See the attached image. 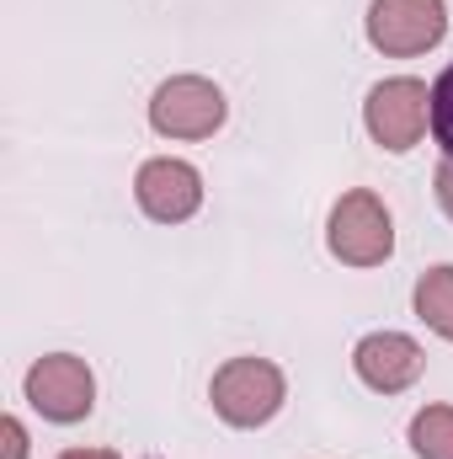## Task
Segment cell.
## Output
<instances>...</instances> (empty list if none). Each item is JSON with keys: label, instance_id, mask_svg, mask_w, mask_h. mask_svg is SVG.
<instances>
[{"label": "cell", "instance_id": "4fadbf2b", "mask_svg": "<svg viewBox=\"0 0 453 459\" xmlns=\"http://www.w3.org/2000/svg\"><path fill=\"white\" fill-rule=\"evenodd\" d=\"M438 204H443V214L453 220V160L438 166Z\"/></svg>", "mask_w": 453, "mask_h": 459}, {"label": "cell", "instance_id": "8992f818", "mask_svg": "<svg viewBox=\"0 0 453 459\" xmlns=\"http://www.w3.org/2000/svg\"><path fill=\"white\" fill-rule=\"evenodd\" d=\"M368 134L384 144V150H411L416 139H422V128H427V117H432V91L422 86V81H411V75H395V81H379L373 91H368Z\"/></svg>", "mask_w": 453, "mask_h": 459}, {"label": "cell", "instance_id": "3957f363", "mask_svg": "<svg viewBox=\"0 0 453 459\" xmlns=\"http://www.w3.org/2000/svg\"><path fill=\"white\" fill-rule=\"evenodd\" d=\"M331 256H341L346 267H379L389 251H395V225H389V209L373 198V193H341V204L331 209Z\"/></svg>", "mask_w": 453, "mask_h": 459}, {"label": "cell", "instance_id": "52a82bcc", "mask_svg": "<svg viewBox=\"0 0 453 459\" xmlns=\"http://www.w3.org/2000/svg\"><path fill=\"white\" fill-rule=\"evenodd\" d=\"M133 198L150 220L160 225H182L198 214L203 204V177L187 166V160H150L139 166V182H133Z\"/></svg>", "mask_w": 453, "mask_h": 459}, {"label": "cell", "instance_id": "ba28073f", "mask_svg": "<svg viewBox=\"0 0 453 459\" xmlns=\"http://www.w3.org/2000/svg\"><path fill=\"white\" fill-rule=\"evenodd\" d=\"M352 368H357V379H363L368 390L400 395V390H411V385L422 379L427 358H422V347L411 342V337H400V332H373V337L357 342Z\"/></svg>", "mask_w": 453, "mask_h": 459}, {"label": "cell", "instance_id": "7c38bea8", "mask_svg": "<svg viewBox=\"0 0 453 459\" xmlns=\"http://www.w3.org/2000/svg\"><path fill=\"white\" fill-rule=\"evenodd\" d=\"M0 438H5V455H0V459H27V433H21V422H16V417H5V422H0Z\"/></svg>", "mask_w": 453, "mask_h": 459}, {"label": "cell", "instance_id": "9c48e42d", "mask_svg": "<svg viewBox=\"0 0 453 459\" xmlns=\"http://www.w3.org/2000/svg\"><path fill=\"white\" fill-rule=\"evenodd\" d=\"M416 316H422L438 337L453 342V267L422 273V283H416Z\"/></svg>", "mask_w": 453, "mask_h": 459}, {"label": "cell", "instance_id": "30bf717a", "mask_svg": "<svg viewBox=\"0 0 453 459\" xmlns=\"http://www.w3.org/2000/svg\"><path fill=\"white\" fill-rule=\"evenodd\" d=\"M411 449L422 459H453V406H427L411 417Z\"/></svg>", "mask_w": 453, "mask_h": 459}, {"label": "cell", "instance_id": "8fae6325", "mask_svg": "<svg viewBox=\"0 0 453 459\" xmlns=\"http://www.w3.org/2000/svg\"><path fill=\"white\" fill-rule=\"evenodd\" d=\"M432 139L443 144V160H453V65L432 81Z\"/></svg>", "mask_w": 453, "mask_h": 459}, {"label": "cell", "instance_id": "7a4b0ae2", "mask_svg": "<svg viewBox=\"0 0 453 459\" xmlns=\"http://www.w3.org/2000/svg\"><path fill=\"white\" fill-rule=\"evenodd\" d=\"M449 32L443 0H373L368 5V43L389 59H411L438 48Z\"/></svg>", "mask_w": 453, "mask_h": 459}, {"label": "cell", "instance_id": "5bb4252c", "mask_svg": "<svg viewBox=\"0 0 453 459\" xmlns=\"http://www.w3.org/2000/svg\"><path fill=\"white\" fill-rule=\"evenodd\" d=\"M59 459H117L113 449H64Z\"/></svg>", "mask_w": 453, "mask_h": 459}, {"label": "cell", "instance_id": "277c9868", "mask_svg": "<svg viewBox=\"0 0 453 459\" xmlns=\"http://www.w3.org/2000/svg\"><path fill=\"white\" fill-rule=\"evenodd\" d=\"M27 401H32V411L48 417V422H81V417H91V406H97V379H91V368H86L81 358L48 352V358H38V363L27 368Z\"/></svg>", "mask_w": 453, "mask_h": 459}, {"label": "cell", "instance_id": "6da1fadb", "mask_svg": "<svg viewBox=\"0 0 453 459\" xmlns=\"http://www.w3.org/2000/svg\"><path fill=\"white\" fill-rule=\"evenodd\" d=\"M209 395H214V411L229 428H261L283 406V368L267 358H229L214 374Z\"/></svg>", "mask_w": 453, "mask_h": 459}, {"label": "cell", "instance_id": "5b68a950", "mask_svg": "<svg viewBox=\"0 0 453 459\" xmlns=\"http://www.w3.org/2000/svg\"><path fill=\"white\" fill-rule=\"evenodd\" d=\"M150 123L166 139H209L225 123V91L203 75H176L155 91L150 102Z\"/></svg>", "mask_w": 453, "mask_h": 459}]
</instances>
